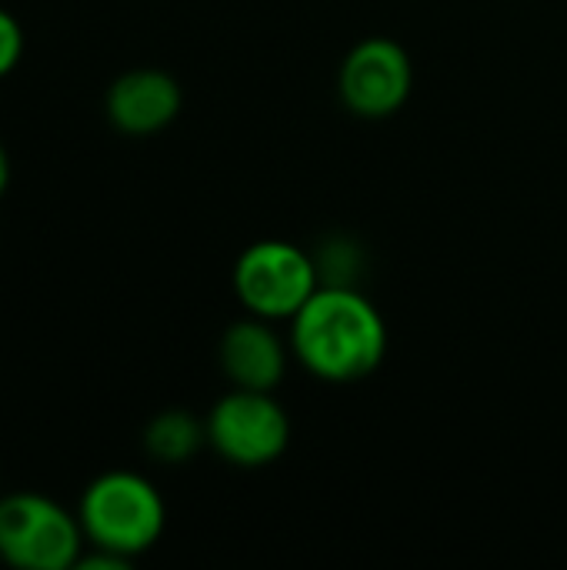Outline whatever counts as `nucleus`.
<instances>
[{"instance_id": "f257e3e1", "label": "nucleus", "mask_w": 567, "mask_h": 570, "mask_svg": "<svg viewBox=\"0 0 567 570\" xmlns=\"http://www.w3.org/2000/svg\"><path fill=\"white\" fill-rule=\"evenodd\" d=\"M287 324L291 354L324 384H358L388 354V324L354 284H321Z\"/></svg>"}, {"instance_id": "7ed1b4c3", "label": "nucleus", "mask_w": 567, "mask_h": 570, "mask_svg": "<svg viewBox=\"0 0 567 570\" xmlns=\"http://www.w3.org/2000/svg\"><path fill=\"white\" fill-rule=\"evenodd\" d=\"M87 538L77 514L57 501L17 491L0 498V561L17 570H70Z\"/></svg>"}, {"instance_id": "9d476101", "label": "nucleus", "mask_w": 567, "mask_h": 570, "mask_svg": "<svg viewBox=\"0 0 567 570\" xmlns=\"http://www.w3.org/2000/svg\"><path fill=\"white\" fill-rule=\"evenodd\" d=\"M23 43H27V37H23L20 20L7 7H0V80L10 77L17 70V63L23 60Z\"/></svg>"}, {"instance_id": "9b49d317", "label": "nucleus", "mask_w": 567, "mask_h": 570, "mask_svg": "<svg viewBox=\"0 0 567 570\" xmlns=\"http://www.w3.org/2000/svg\"><path fill=\"white\" fill-rule=\"evenodd\" d=\"M130 561L114 554V551H104V548H90L87 554L77 558V570H127Z\"/></svg>"}, {"instance_id": "6e6552de", "label": "nucleus", "mask_w": 567, "mask_h": 570, "mask_svg": "<svg viewBox=\"0 0 567 570\" xmlns=\"http://www.w3.org/2000/svg\"><path fill=\"white\" fill-rule=\"evenodd\" d=\"M291 357H294L291 341L277 334L274 321H264L254 314L234 321L217 341V364H221V374L231 381V387L277 391V384L287 374Z\"/></svg>"}, {"instance_id": "20e7f679", "label": "nucleus", "mask_w": 567, "mask_h": 570, "mask_svg": "<svg viewBox=\"0 0 567 570\" xmlns=\"http://www.w3.org/2000/svg\"><path fill=\"white\" fill-rule=\"evenodd\" d=\"M234 297L244 314L264 321H291L324 284L317 257L291 240H257L241 250L231 271Z\"/></svg>"}, {"instance_id": "f03ea898", "label": "nucleus", "mask_w": 567, "mask_h": 570, "mask_svg": "<svg viewBox=\"0 0 567 570\" xmlns=\"http://www.w3.org/2000/svg\"><path fill=\"white\" fill-rule=\"evenodd\" d=\"M77 521L87 548H104L137 561L160 541L167 528V504L150 478L137 471H104L84 488Z\"/></svg>"}, {"instance_id": "1a4fd4ad", "label": "nucleus", "mask_w": 567, "mask_h": 570, "mask_svg": "<svg viewBox=\"0 0 567 570\" xmlns=\"http://www.w3.org/2000/svg\"><path fill=\"white\" fill-rule=\"evenodd\" d=\"M204 444H207L204 421H197L190 411H180V407L160 411L144 428V451H147V458H154L157 464H167V468L187 464Z\"/></svg>"}, {"instance_id": "423d86ee", "label": "nucleus", "mask_w": 567, "mask_h": 570, "mask_svg": "<svg viewBox=\"0 0 567 570\" xmlns=\"http://www.w3.org/2000/svg\"><path fill=\"white\" fill-rule=\"evenodd\" d=\"M414 90L411 53L391 37H364L338 67V97L361 120L394 117Z\"/></svg>"}, {"instance_id": "0eeeda50", "label": "nucleus", "mask_w": 567, "mask_h": 570, "mask_svg": "<svg viewBox=\"0 0 567 570\" xmlns=\"http://www.w3.org/2000/svg\"><path fill=\"white\" fill-rule=\"evenodd\" d=\"M184 107L180 83L157 67H134L120 73L104 97V110L114 130L127 137H150L160 134L177 120Z\"/></svg>"}, {"instance_id": "39448f33", "label": "nucleus", "mask_w": 567, "mask_h": 570, "mask_svg": "<svg viewBox=\"0 0 567 570\" xmlns=\"http://www.w3.org/2000/svg\"><path fill=\"white\" fill-rule=\"evenodd\" d=\"M207 448L244 471L274 464L291 444V417L274 391L231 387L204 417Z\"/></svg>"}, {"instance_id": "f8f14e48", "label": "nucleus", "mask_w": 567, "mask_h": 570, "mask_svg": "<svg viewBox=\"0 0 567 570\" xmlns=\"http://www.w3.org/2000/svg\"><path fill=\"white\" fill-rule=\"evenodd\" d=\"M7 184H10V157H7V150L0 144V197L7 194Z\"/></svg>"}]
</instances>
